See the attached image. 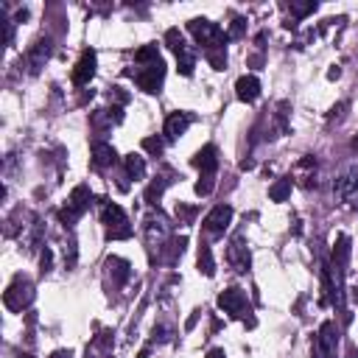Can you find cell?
Here are the masks:
<instances>
[{
	"instance_id": "f546056e",
	"label": "cell",
	"mask_w": 358,
	"mask_h": 358,
	"mask_svg": "<svg viewBox=\"0 0 358 358\" xmlns=\"http://www.w3.org/2000/svg\"><path fill=\"white\" fill-rule=\"evenodd\" d=\"M241 34H243V20H241V17H235V20H232V25H229V36H232V39H238Z\"/></svg>"
},
{
	"instance_id": "603a6c76",
	"label": "cell",
	"mask_w": 358,
	"mask_h": 358,
	"mask_svg": "<svg viewBox=\"0 0 358 358\" xmlns=\"http://www.w3.org/2000/svg\"><path fill=\"white\" fill-rule=\"evenodd\" d=\"M288 193H291V176H288V179H277V182L268 187L271 201H285V199H288Z\"/></svg>"
},
{
	"instance_id": "7a4b0ae2",
	"label": "cell",
	"mask_w": 358,
	"mask_h": 358,
	"mask_svg": "<svg viewBox=\"0 0 358 358\" xmlns=\"http://www.w3.org/2000/svg\"><path fill=\"white\" fill-rule=\"evenodd\" d=\"M90 199H92V193H90V187L87 185H78V187H73V193H70V199H67V204L62 207V213H59V221L64 224V227H73L87 210H90Z\"/></svg>"
},
{
	"instance_id": "7402d4cb",
	"label": "cell",
	"mask_w": 358,
	"mask_h": 358,
	"mask_svg": "<svg viewBox=\"0 0 358 358\" xmlns=\"http://www.w3.org/2000/svg\"><path fill=\"white\" fill-rule=\"evenodd\" d=\"M106 268H109V274H115V280L117 282H123L126 277H129V263L123 260V257H106Z\"/></svg>"
},
{
	"instance_id": "3957f363",
	"label": "cell",
	"mask_w": 358,
	"mask_h": 358,
	"mask_svg": "<svg viewBox=\"0 0 358 358\" xmlns=\"http://www.w3.org/2000/svg\"><path fill=\"white\" fill-rule=\"evenodd\" d=\"M165 42H168V48L176 53L179 73H182V76H193V67H196V53H193V48L185 42V36H182L176 28H171V31H165Z\"/></svg>"
},
{
	"instance_id": "5b68a950",
	"label": "cell",
	"mask_w": 358,
	"mask_h": 358,
	"mask_svg": "<svg viewBox=\"0 0 358 358\" xmlns=\"http://www.w3.org/2000/svg\"><path fill=\"white\" fill-rule=\"evenodd\" d=\"M101 218H103V224H106V235H109V238L117 241V238H129V235H131V224H129L126 213H123L117 204L106 201L103 210H101Z\"/></svg>"
},
{
	"instance_id": "ffe728a7",
	"label": "cell",
	"mask_w": 358,
	"mask_h": 358,
	"mask_svg": "<svg viewBox=\"0 0 358 358\" xmlns=\"http://www.w3.org/2000/svg\"><path fill=\"white\" fill-rule=\"evenodd\" d=\"M196 266H199V271H201L204 277H213V274H215V260H213V252H210V246H207V243H201V246H199Z\"/></svg>"
},
{
	"instance_id": "d6a6232c",
	"label": "cell",
	"mask_w": 358,
	"mask_h": 358,
	"mask_svg": "<svg viewBox=\"0 0 358 358\" xmlns=\"http://www.w3.org/2000/svg\"><path fill=\"white\" fill-rule=\"evenodd\" d=\"M207 358H227V355H224V350H213Z\"/></svg>"
},
{
	"instance_id": "30bf717a",
	"label": "cell",
	"mask_w": 358,
	"mask_h": 358,
	"mask_svg": "<svg viewBox=\"0 0 358 358\" xmlns=\"http://www.w3.org/2000/svg\"><path fill=\"white\" fill-rule=\"evenodd\" d=\"M95 64H98L95 50H84L81 59H78L76 67H73V84H76V87H87V84L92 81V76H95Z\"/></svg>"
},
{
	"instance_id": "8992f818",
	"label": "cell",
	"mask_w": 358,
	"mask_h": 358,
	"mask_svg": "<svg viewBox=\"0 0 358 358\" xmlns=\"http://www.w3.org/2000/svg\"><path fill=\"white\" fill-rule=\"evenodd\" d=\"M134 81H137V87H140L143 92H148V95L159 92V87H162V81H165V64H162V59H159V62H151V64H140V70L134 73Z\"/></svg>"
},
{
	"instance_id": "52a82bcc",
	"label": "cell",
	"mask_w": 358,
	"mask_h": 358,
	"mask_svg": "<svg viewBox=\"0 0 358 358\" xmlns=\"http://www.w3.org/2000/svg\"><path fill=\"white\" fill-rule=\"evenodd\" d=\"M143 235H145V246L154 252V249H162V243L168 241V235H171V227H168V221H165V215L162 213H151L148 218H145V224H143Z\"/></svg>"
},
{
	"instance_id": "5bb4252c",
	"label": "cell",
	"mask_w": 358,
	"mask_h": 358,
	"mask_svg": "<svg viewBox=\"0 0 358 358\" xmlns=\"http://www.w3.org/2000/svg\"><path fill=\"white\" fill-rule=\"evenodd\" d=\"M190 123H193V115L190 112H173V115H168V120H165V137L168 140H179L187 131Z\"/></svg>"
},
{
	"instance_id": "2e32d148",
	"label": "cell",
	"mask_w": 358,
	"mask_h": 358,
	"mask_svg": "<svg viewBox=\"0 0 358 358\" xmlns=\"http://www.w3.org/2000/svg\"><path fill=\"white\" fill-rule=\"evenodd\" d=\"M193 165H196L201 173H215V168H218V151H215V145L199 148V151L193 154Z\"/></svg>"
},
{
	"instance_id": "ba28073f",
	"label": "cell",
	"mask_w": 358,
	"mask_h": 358,
	"mask_svg": "<svg viewBox=\"0 0 358 358\" xmlns=\"http://www.w3.org/2000/svg\"><path fill=\"white\" fill-rule=\"evenodd\" d=\"M229 221H232V207L229 204H218V207H213L207 215H204V232L210 235V238H221L224 235V229L229 227Z\"/></svg>"
},
{
	"instance_id": "7c38bea8",
	"label": "cell",
	"mask_w": 358,
	"mask_h": 358,
	"mask_svg": "<svg viewBox=\"0 0 358 358\" xmlns=\"http://www.w3.org/2000/svg\"><path fill=\"white\" fill-rule=\"evenodd\" d=\"M227 260H229V266H232L235 271H246V268H249V249H246V243H243V235H235V238H232V243H229V249H227Z\"/></svg>"
},
{
	"instance_id": "484cf974",
	"label": "cell",
	"mask_w": 358,
	"mask_h": 358,
	"mask_svg": "<svg viewBox=\"0 0 358 358\" xmlns=\"http://www.w3.org/2000/svg\"><path fill=\"white\" fill-rule=\"evenodd\" d=\"M213 187H215V173H201V179L196 182V193L207 196V193H213Z\"/></svg>"
},
{
	"instance_id": "8fae6325",
	"label": "cell",
	"mask_w": 358,
	"mask_h": 358,
	"mask_svg": "<svg viewBox=\"0 0 358 358\" xmlns=\"http://www.w3.org/2000/svg\"><path fill=\"white\" fill-rule=\"evenodd\" d=\"M313 350L322 355V358H333L336 355V324L333 322H324L319 327V336L313 338Z\"/></svg>"
},
{
	"instance_id": "e575fe53",
	"label": "cell",
	"mask_w": 358,
	"mask_h": 358,
	"mask_svg": "<svg viewBox=\"0 0 358 358\" xmlns=\"http://www.w3.org/2000/svg\"><path fill=\"white\" fill-rule=\"evenodd\" d=\"M20 358H34V355H20Z\"/></svg>"
},
{
	"instance_id": "4316f807",
	"label": "cell",
	"mask_w": 358,
	"mask_h": 358,
	"mask_svg": "<svg viewBox=\"0 0 358 358\" xmlns=\"http://www.w3.org/2000/svg\"><path fill=\"white\" fill-rule=\"evenodd\" d=\"M288 8H291V14H296V17H308V14L316 11V3H313V0H310V3H291Z\"/></svg>"
},
{
	"instance_id": "e0dca14e",
	"label": "cell",
	"mask_w": 358,
	"mask_h": 358,
	"mask_svg": "<svg viewBox=\"0 0 358 358\" xmlns=\"http://www.w3.org/2000/svg\"><path fill=\"white\" fill-rule=\"evenodd\" d=\"M115 159H117V154L109 143H101V140L92 143V165L95 168H109V165H115Z\"/></svg>"
},
{
	"instance_id": "1f68e13d",
	"label": "cell",
	"mask_w": 358,
	"mask_h": 358,
	"mask_svg": "<svg viewBox=\"0 0 358 358\" xmlns=\"http://www.w3.org/2000/svg\"><path fill=\"white\" fill-rule=\"evenodd\" d=\"M50 358H70V350H56Z\"/></svg>"
},
{
	"instance_id": "f1b7e54d",
	"label": "cell",
	"mask_w": 358,
	"mask_h": 358,
	"mask_svg": "<svg viewBox=\"0 0 358 358\" xmlns=\"http://www.w3.org/2000/svg\"><path fill=\"white\" fill-rule=\"evenodd\" d=\"M143 148H145L148 154L159 157V154H162V140H159V137H145V140H143Z\"/></svg>"
},
{
	"instance_id": "9c48e42d",
	"label": "cell",
	"mask_w": 358,
	"mask_h": 358,
	"mask_svg": "<svg viewBox=\"0 0 358 358\" xmlns=\"http://www.w3.org/2000/svg\"><path fill=\"white\" fill-rule=\"evenodd\" d=\"M218 308L224 310V313H229V316H243L246 313V296H243V291L241 288H227V291H221L218 294Z\"/></svg>"
},
{
	"instance_id": "4fadbf2b",
	"label": "cell",
	"mask_w": 358,
	"mask_h": 358,
	"mask_svg": "<svg viewBox=\"0 0 358 358\" xmlns=\"http://www.w3.org/2000/svg\"><path fill=\"white\" fill-rule=\"evenodd\" d=\"M333 193L338 196V199H350L352 193H358V165H352V168H347L338 179H336V185H333Z\"/></svg>"
},
{
	"instance_id": "277c9868",
	"label": "cell",
	"mask_w": 358,
	"mask_h": 358,
	"mask_svg": "<svg viewBox=\"0 0 358 358\" xmlns=\"http://www.w3.org/2000/svg\"><path fill=\"white\" fill-rule=\"evenodd\" d=\"M3 302H6L8 310H22V308H28V305L34 302V282H31L28 277H17V280L6 288Z\"/></svg>"
},
{
	"instance_id": "9a60e30c",
	"label": "cell",
	"mask_w": 358,
	"mask_h": 358,
	"mask_svg": "<svg viewBox=\"0 0 358 358\" xmlns=\"http://www.w3.org/2000/svg\"><path fill=\"white\" fill-rule=\"evenodd\" d=\"M235 95H238V101H243V103L257 101V95H260V81H257V76H241V78L235 81Z\"/></svg>"
},
{
	"instance_id": "836d02e7",
	"label": "cell",
	"mask_w": 358,
	"mask_h": 358,
	"mask_svg": "<svg viewBox=\"0 0 358 358\" xmlns=\"http://www.w3.org/2000/svg\"><path fill=\"white\" fill-rule=\"evenodd\" d=\"M352 148H358V137H355V140H352Z\"/></svg>"
},
{
	"instance_id": "6da1fadb",
	"label": "cell",
	"mask_w": 358,
	"mask_h": 358,
	"mask_svg": "<svg viewBox=\"0 0 358 358\" xmlns=\"http://www.w3.org/2000/svg\"><path fill=\"white\" fill-rule=\"evenodd\" d=\"M187 31L196 36L199 45H204V53H207V50H215V48H224V42L229 39L215 22H210V20H204V17H193V20L187 22Z\"/></svg>"
},
{
	"instance_id": "ac0fdd59",
	"label": "cell",
	"mask_w": 358,
	"mask_h": 358,
	"mask_svg": "<svg viewBox=\"0 0 358 358\" xmlns=\"http://www.w3.org/2000/svg\"><path fill=\"white\" fill-rule=\"evenodd\" d=\"M48 56H50V39H39V42L31 48V53H28V64H31V73H39V67H45Z\"/></svg>"
},
{
	"instance_id": "d4e9b609",
	"label": "cell",
	"mask_w": 358,
	"mask_h": 358,
	"mask_svg": "<svg viewBox=\"0 0 358 358\" xmlns=\"http://www.w3.org/2000/svg\"><path fill=\"white\" fill-rule=\"evenodd\" d=\"M207 62H210L215 70H224V67H227V50H224V48L207 50Z\"/></svg>"
},
{
	"instance_id": "83f0119b",
	"label": "cell",
	"mask_w": 358,
	"mask_h": 358,
	"mask_svg": "<svg viewBox=\"0 0 358 358\" xmlns=\"http://www.w3.org/2000/svg\"><path fill=\"white\" fill-rule=\"evenodd\" d=\"M162 190H165V179H159V182H151V187L145 190V201L157 204L154 199H159V196H162Z\"/></svg>"
},
{
	"instance_id": "4dcf8cb0",
	"label": "cell",
	"mask_w": 358,
	"mask_h": 358,
	"mask_svg": "<svg viewBox=\"0 0 358 358\" xmlns=\"http://www.w3.org/2000/svg\"><path fill=\"white\" fill-rule=\"evenodd\" d=\"M39 260H42V274H45V271H50V260H53V255H50V249H48V246H45V252H42V257H39Z\"/></svg>"
},
{
	"instance_id": "cb8c5ba5",
	"label": "cell",
	"mask_w": 358,
	"mask_h": 358,
	"mask_svg": "<svg viewBox=\"0 0 358 358\" xmlns=\"http://www.w3.org/2000/svg\"><path fill=\"white\" fill-rule=\"evenodd\" d=\"M134 62H137V64L159 62V50H157V45H143L140 50H134Z\"/></svg>"
},
{
	"instance_id": "d6986e66",
	"label": "cell",
	"mask_w": 358,
	"mask_h": 358,
	"mask_svg": "<svg viewBox=\"0 0 358 358\" xmlns=\"http://www.w3.org/2000/svg\"><path fill=\"white\" fill-rule=\"evenodd\" d=\"M294 176H296L305 187H310V185H313L310 179L316 176V159H313V157H302V159L296 162V168H294Z\"/></svg>"
},
{
	"instance_id": "44dd1931",
	"label": "cell",
	"mask_w": 358,
	"mask_h": 358,
	"mask_svg": "<svg viewBox=\"0 0 358 358\" xmlns=\"http://www.w3.org/2000/svg\"><path fill=\"white\" fill-rule=\"evenodd\" d=\"M126 173H129V179H143L145 176V159L140 154H129L126 157Z\"/></svg>"
}]
</instances>
